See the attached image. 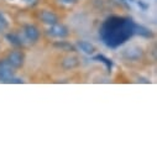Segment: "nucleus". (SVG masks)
Instances as JSON below:
<instances>
[{
  "label": "nucleus",
  "mask_w": 157,
  "mask_h": 157,
  "mask_svg": "<svg viewBox=\"0 0 157 157\" xmlns=\"http://www.w3.org/2000/svg\"><path fill=\"white\" fill-rule=\"evenodd\" d=\"M6 83H11V84H22L24 81L21 79V78H15V77H13V78H10V79H9Z\"/></svg>",
  "instance_id": "obj_15"
},
{
  "label": "nucleus",
  "mask_w": 157,
  "mask_h": 157,
  "mask_svg": "<svg viewBox=\"0 0 157 157\" xmlns=\"http://www.w3.org/2000/svg\"><path fill=\"white\" fill-rule=\"evenodd\" d=\"M24 32H25L26 38L31 42H36L38 40V37H40V31L33 25H26L24 27Z\"/></svg>",
  "instance_id": "obj_5"
},
{
  "label": "nucleus",
  "mask_w": 157,
  "mask_h": 157,
  "mask_svg": "<svg viewBox=\"0 0 157 157\" xmlns=\"http://www.w3.org/2000/svg\"><path fill=\"white\" fill-rule=\"evenodd\" d=\"M62 64H63L64 68H74V67H77L78 64H79V61H78L77 57H67V58H64Z\"/></svg>",
  "instance_id": "obj_13"
},
{
  "label": "nucleus",
  "mask_w": 157,
  "mask_h": 157,
  "mask_svg": "<svg viewBox=\"0 0 157 157\" xmlns=\"http://www.w3.org/2000/svg\"><path fill=\"white\" fill-rule=\"evenodd\" d=\"M134 32H135L136 35L142 36V37H147V38H148V37H152V31H151L150 29L142 26V25L135 24V26H134Z\"/></svg>",
  "instance_id": "obj_9"
},
{
  "label": "nucleus",
  "mask_w": 157,
  "mask_h": 157,
  "mask_svg": "<svg viewBox=\"0 0 157 157\" xmlns=\"http://www.w3.org/2000/svg\"><path fill=\"white\" fill-rule=\"evenodd\" d=\"M129 2H130V3H135V0H129Z\"/></svg>",
  "instance_id": "obj_19"
},
{
  "label": "nucleus",
  "mask_w": 157,
  "mask_h": 157,
  "mask_svg": "<svg viewBox=\"0 0 157 157\" xmlns=\"http://www.w3.org/2000/svg\"><path fill=\"white\" fill-rule=\"evenodd\" d=\"M59 2L63 4H75L78 0H59Z\"/></svg>",
  "instance_id": "obj_17"
},
{
  "label": "nucleus",
  "mask_w": 157,
  "mask_h": 157,
  "mask_svg": "<svg viewBox=\"0 0 157 157\" xmlns=\"http://www.w3.org/2000/svg\"><path fill=\"white\" fill-rule=\"evenodd\" d=\"M93 59H94V61H99V62L104 63V64L106 66L108 71H111V68H113V61H111V59H109L108 57H105L104 55H97V56H94V57H93Z\"/></svg>",
  "instance_id": "obj_12"
},
{
  "label": "nucleus",
  "mask_w": 157,
  "mask_h": 157,
  "mask_svg": "<svg viewBox=\"0 0 157 157\" xmlns=\"http://www.w3.org/2000/svg\"><path fill=\"white\" fill-rule=\"evenodd\" d=\"M24 2H30V0H24Z\"/></svg>",
  "instance_id": "obj_20"
},
{
  "label": "nucleus",
  "mask_w": 157,
  "mask_h": 157,
  "mask_svg": "<svg viewBox=\"0 0 157 157\" xmlns=\"http://www.w3.org/2000/svg\"><path fill=\"white\" fill-rule=\"evenodd\" d=\"M47 33L52 37H56V38H64L68 36V29L64 26V25H61V24H53L51 25V27L48 29Z\"/></svg>",
  "instance_id": "obj_3"
},
{
  "label": "nucleus",
  "mask_w": 157,
  "mask_h": 157,
  "mask_svg": "<svg viewBox=\"0 0 157 157\" xmlns=\"http://www.w3.org/2000/svg\"><path fill=\"white\" fill-rule=\"evenodd\" d=\"M134 26L135 22L131 17L111 16L104 21L99 35L101 41L108 47L116 48L117 46L126 42L132 35H135Z\"/></svg>",
  "instance_id": "obj_1"
},
{
  "label": "nucleus",
  "mask_w": 157,
  "mask_h": 157,
  "mask_svg": "<svg viewBox=\"0 0 157 157\" xmlns=\"http://www.w3.org/2000/svg\"><path fill=\"white\" fill-rule=\"evenodd\" d=\"M14 67L8 62V59L0 61V82L6 83L10 78L14 77Z\"/></svg>",
  "instance_id": "obj_2"
},
{
  "label": "nucleus",
  "mask_w": 157,
  "mask_h": 157,
  "mask_svg": "<svg viewBox=\"0 0 157 157\" xmlns=\"http://www.w3.org/2000/svg\"><path fill=\"white\" fill-rule=\"evenodd\" d=\"M120 2H121V3H123L125 6H126V8H129V5H128V3H126V0H120Z\"/></svg>",
  "instance_id": "obj_18"
},
{
  "label": "nucleus",
  "mask_w": 157,
  "mask_h": 157,
  "mask_svg": "<svg viewBox=\"0 0 157 157\" xmlns=\"http://www.w3.org/2000/svg\"><path fill=\"white\" fill-rule=\"evenodd\" d=\"M77 46H78V48H79L86 55H93L97 51L95 50V46L92 45L90 42H87V41H78L77 42Z\"/></svg>",
  "instance_id": "obj_7"
},
{
  "label": "nucleus",
  "mask_w": 157,
  "mask_h": 157,
  "mask_svg": "<svg viewBox=\"0 0 157 157\" xmlns=\"http://www.w3.org/2000/svg\"><path fill=\"white\" fill-rule=\"evenodd\" d=\"M40 17H41V20H42L45 24H47V25H53V24H57V22H58L57 15H56L55 13L50 11V10H44V11L41 13Z\"/></svg>",
  "instance_id": "obj_6"
},
{
  "label": "nucleus",
  "mask_w": 157,
  "mask_h": 157,
  "mask_svg": "<svg viewBox=\"0 0 157 157\" xmlns=\"http://www.w3.org/2000/svg\"><path fill=\"white\" fill-rule=\"evenodd\" d=\"M6 40H8L11 45H14V46H22V45H24L22 38H21L19 35H16V33H8V35H6Z\"/></svg>",
  "instance_id": "obj_11"
},
{
  "label": "nucleus",
  "mask_w": 157,
  "mask_h": 157,
  "mask_svg": "<svg viewBox=\"0 0 157 157\" xmlns=\"http://www.w3.org/2000/svg\"><path fill=\"white\" fill-rule=\"evenodd\" d=\"M124 56L128 59H139L142 56V51L139 47H131V48H129V50L125 51Z\"/></svg>",
  "instance_id": "obj_8"
},
{
  "label": "nucleus",
  "mask_w": 157,
  "mask_h": 157,
  "mask_svg": "<svg viewBox=\"0 0 157 157\" xmlns=\"http://www.w3.org/2000/svg\"><path fill=\"white\" fill-rule=\"evenodd\" d=\"M6 27H8V20L3 14H0V32L4 31Z\"/></svg>",
  "instance_id": "obj_14"
},
{
  "label": "nucleus",
  "mask_w": 157,
  "mask_h": 157,
  "mask_svg": "<svg viewBox=\"0 0 157 157\" xmlns=\"http://www.w3.org/2000/svg\"><path fill=\"white\" fill-rule=\"evenodd\" d=\"M53 46L59 48V50H62V51H66V52H74L75 51L74 46L71 45L69 42H66V41H57V42L53 44Z\"/></svg>",
  "instance_id": "obj_10"
},
{
  "label": "nucleus",
  "mask_w": 157,
  "mask_h": 157,
  "mask_svg": "<svg viewBox=\"0 0 157 157\" xmlns=\"http://www.w3.org/2000/svg\"><path fill=\"white\" fill-rule=\"evenodd\" d=\"M135 2L137 3V5H139V6H140L142 10H147V9H148V5H147L146 3H144L142 0H135Z\"/></svg>",
  "instance_id": "obj_16"
},
{
  "label": "nucleus",
  "mask_w": 157,
  "mask_h": 157,
  "mask_svg": "<svg viewBox=\"0 0 157 157\" xmlns=\"http://www.w3.org/2000/svg\"><path fill=\"white\" fill-rule=\"evenodd\" d=\"M25 56L21 51H13L8 56V62L14 67V68H20L24 66Z\"/></svg>",
  "instance_id": "obj_4"
}]
</instances>
